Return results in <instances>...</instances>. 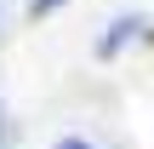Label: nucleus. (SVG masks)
Wrapping results in <instances>:
<instances>
[{
    "mask_svg": "<svg viewBox=\"0 0 154 149\" xmlns=\"http://www.w3.org/2000/svg\"><path fill=\"white\" fill-rule=\"evenodd\" d=\"M57 149H86V144H74V138H69V144H57Z\"/></svg>",
    "mask_w": 154,
    "mask_h": 149,
    "instance_id": "f257e3e1",
    "label": "nucleus"
}]
</instances>
